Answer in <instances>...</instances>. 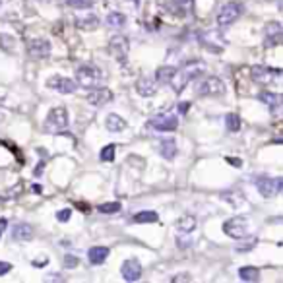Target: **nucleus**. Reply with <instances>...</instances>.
Here are the masks:
<instances>
[{
  "mask_svg": "<svg viewBox=\"0 0 283 283\" xmlns=\"http://www.w3.org/2000/svg\"><path fill=\"white\" fill-rule=\"evenodd\" d=\"M204 72H206V64H204L202 60H190V62H186L183 68H176V70H174L169 86L173 87L174 93H181V91L188 86V82L196 80V78L200 76V74H204Z\"/></svg>",
  "mask_w": 283,
  "mask_h": 283,
  "instance_id": "f257e3e1",
  "label": "nucleus"
},
{
  "mask_svg": "<svg viewBox=\"0 0 283 283\" xmlns=\"http://www.w3.org/2000/svg\"><path fill=\"white\" fill-rule=\"evenodd\" d=\"M76 80L82 87L93 89V87L101 86V82L105 80V76H103V72L99 70L97 66L82 64V66H78V70H76Z\"/></svg>",
  "mask_w": 283,
  "mask_h": 283,
  "instance_id": "f03ea898",
  "label": "nucleus"
},
{
  "mask_svg": "<svg viewBox=\"0 0 283 283\" xmlns=\"http://www.w3.org/2000/svg\"><path fill=\"white\" fill-rule=\"evenodd\" d=\"M240 14H242V4L240 2H227V4H223L219 8L218 16H216V22H218L221 29H225V27L233 25L239 20Z\"/></svg>",
  "mask_w": 283,
  "mask_h": 283,
  "instance_id": "7ed1b4c3",
  "label": "nucleus"
},
{
  "mask_svg": "<svg viewBox=\"0 0 283 283\" xmlns=\"http://www.w3.org/2000/svg\"><path fill=\"white\" fill-rule=\"evenodd\" d=\"M196 93L200 97H219L225 93V84L216 76H206L198 82Z\"/></svg>",
  "mask_w": 283,
  "mask_h": 283,
  "instance_id": "20e7f679",
  "label": "nucleus"
},
{
  "mask_svg": "<svg viewBox=\"0 0 283 283\" xmlns=\"http://www.w3.org/2000/svg\"><path fill=\"white\" fill-rule=\"evenodd\" d=\"M223 233L231 239H244L249 235V221L242 216L231 218L223 223Z\"/></svg>",
  "mask_w": 283,
  "mask_h": 283,
  "instance_id": "39448f33",
  "label": "nucleus"
},
{
  "mask_svg": "<svg viewBox=\"0 0 283 283\" xmlns=\"http://www.w3.org/2000/svg\"><path fill=\"white\" fill-rule=\"evenodd\" d=\"M279 76H281L279 68H268V66H252L251 68V78L260 86H270L275 80H279Z\"/></svg>",
  "mask_w": 283,
  "mask_h": 283,
  "instance_id": "423d86ee",
  "label": "nucleus"
},
{
  "mask_svg": "<svg viewBox=\"0 0 283 283\" xmlns=\"http://www.w3.org/2000/svg\"><path fill=\"white\" fill-rule=\"evenodd\" d=\"M256 188L264 198H275L283 188V179H270V176H262L256 181Z\"/></svg>",
  "mask_w": 283,
  "mask_h": 283,
  "instance_id": "0eeeda50",
  "label": "nucleus"
},
{
  "mask_svg": "<svg viewBox=\"0 0 283 283\" xmlns=\"http://www.w3.org/2000/svg\"><path fill=\"white\" fill-rule=\"evenodd\" d=\"M150 126L159 132H174L179 128V119L173 113H161L150 119Z\"/></svg>",
  "mask_w": 283,
  "mask_h": 283,
  "instance_id": "6e6552de",
  "label": "nucleus"
},
{
  "mask_svg": "<svg viewBox=\"0 0 283 283\" xmlns=\"http://www.w3.org/2000/svg\"><path fill=\"white\" fill-rule=\"evenodd\" d=\"M68 122L70 120H68V109L66 107H55L47 115V128L49 130H64Z\"/></svg>",
  "mask_w": 283,
  "mask_h": 283,
  "instance_id": "1a4fd4ad",
  "label": "nucleus"
},
{
  "mask_svg": "<svg viewBox=\"0 0 283 283\" xmlns=\"http://www.w3.org/2000/svg\"><path fill=\"white\" fill-rule=\"evenodd\" d=\"M128 49H130V45H128V39H126L124 35H115L109 41V51L113 53V56L119 60L120 64L126 62V58H128Z\"/></svg>",
  "mask_w": 283,
  "mask_h": 283,
  "instance_id": "9d476101",
  "label": "nucleus"
},
{
  "mask_svg": "<svg viewBox=\"0 0 283 283\" xmlns=\"http://www.w3.org/2000/svg\"><path fill=\"white\" fill-rule=\"evenodd\" d=\"M283 39V27L279 22H270L264 27V45L266 47H277Z\"/></svg>",
  "mask_w": 283,
  "mask_h": 283,
  "instance_id": "9b49d317",
  "label": "nucleus"
},
{
  "mask_svg": "<svg viewBox=\"0 0 283 283\" xmlns=\"http://www.w3.org/2000/svg\"><path fill=\"white\" fill-rule=\"evenodd\" d=\"M47 87H49V89H55V91H58V93H74L78 84L74 82V80H70V78L53 76V78L47 80Z\"/></svg>",
  "mask_w": 283,
  "mask_h": 283,
  "instance_id": "f8f14e48",
  "label": "nucleus"
},
{
  "mask_svg": "<svg viewBox=\"0 0 283 283\" xmlns=\"http://www.w3.org/2000/svg\"><path fill=\"white\" fill-rule=\"evenodd\" d=\"M120 273H122V279L124 281H138L142 277V264L138 258H128L124 260L122 268H120Z\"/></svg>",
  "mask_w": 283,
  "mask_h": 283,
  "instance_id": "ddd939ff",
  "label": "nucleus"
},
{
  "mask_svg": "<svg viewBox=\"0 0 283 283\" xmlns=\"http://www.w3.org/2000/svg\"><path fill=\"white\" fill-rule=\"evenodd\" d=\"M27 55L31 58H37V60L47 58L51 55V41H47V39H31L27 43Z\"/></svg>",
  "mask_w": 283,
  "mask_h": 283,
  "instance_id": "4468645a",
  "label": "nucleus"
},
{
  "mask_svg": "<svg viewBox=\"0 0 283 283\" xmlns=\"http://www.w3.org/2000/svg\"><path fill=\"white\" fill-rule=\"evenodd\" d=\"M111 99H113V93H111L107 87H93L91 91H89V95H87V101L93 105V107H103V105H107Z\"/></svg>",
  "mask_w": 283,
  "mask_h": 283,
  "instance_id": "2eb2a0df",
  "label": "nucleus"
},
{
  "mask_svg": "<svg viewBox=\"0 0 283 283\" xmlns=\"http://www.w3.org/2000/svg\"><path fill=\"white\" fill-rule=\"evenodd\" d=\"M136 91L140 93L142 97H152V95H155V91H157V86H155V82H153L152 78L144 76L136 82Z\"/></svg>",
  "mask_w": 283,
  "mask_h": 283,
  "instance_id": "dca6fc26",
  "label": "nucleus"
},
{
  "mask_svg": "<svg viewBox=\"0 0 283 283\" xmlns=\"http://www.w3.org/2000/svg\"><path fill=\"white\" fill-rule=\"evenodd\" d=\"M12 237H14V240H22V242L31 240L33 239V227L29 225V223H16L14 229H12Z\"/></svg>",
  "mask_w": 283,
  "mask_h": 283,
  "instance_id": "f3484780",
  "label": "nucleus"
},
{
  "mask_svg": "<svg viewBox=\"0 0 283 283\" xmlns=\"http://www.w3.org/2000/svg\"><path fill=\"white\" fill-rule=\"evenodd\" d=\"M109 252L111 251L107 249V246H93V249H89V252H87L89 264H93V266H101L103 262L107 260Z\"/></svg>",
  "mask_w": 283,
  "mask_h": 283,
  "instance_id": "a211bd4d",
  "label": "nucleus"
},
{
  "mask_svg": "<svg viewBox=\"0 0 283 283\" xmlns=\"http://www.w3.org/2000/svg\"><path fill=\"white\" fill-rule=\"evenodd\" d=\"M260 101L262 103H266L272 113H277V109L281 107V95H279V93H273V91H262Z\"/></svg>",
  "mask_w": 283,
  "mask_h": 283,
  "instance_id": "6ab92c4d",
  "label": "nucleus"
},
{
  "mask_svg": "<svg viewBox=\"0 0 283 283\" xmlns=\"http://www.w3.org/2000/svg\"><path fill=\"white\" fill-rule=\"evenodd\" d=\"M105 126H107L109 132H122L126 128V120L122 119V117H119V115H115V113H111V115H107Z\"/></svg>",
  "mask_w": 283,
  "mask_h": 283,
  "instance_id": "aec40b11",
  "label": "nucleus"
},
{
  "mask_svg": "<svg viewBox=\"0 0 283 283\" xmlns=\"http://www.w3.org/2000/svg\"><path fill=\"white\" fill-rule=\"evenodd\" d=\"M194 227H196V218H192V216H183L176 221V231L181 235H190Z\"/></svg>",
  "mask_w": 283,
  "mask_h": 283,
  "instance_id": "412c9836",
  "label": "nucleus"
},
{
  "mask_svg": "<svg viewBox=\"0 0 283 283\" xmlns=\"http://www.w3.org/2000/svg\"><path fill=\"white\" fill-rule=\"evenodd\" d=\"M76 25L80 27V29H87V31H91V29H95V27L99 25V18L97 16H93V14H86V16L78 18Z\"/></svg>",
  "mask_w": 283,
  "mask_h": 283,
  "instance_id": "4be33fe9",
  "label": "nucleus"
},
{
  "mask_svg": "<svg viewBox=\"0 0 283 283\" xmlns=\"http://www.w3.org/2000/svg\"><path fill=\"white\" fill-rule=\"evenodd\" d=\"M221 198L227 200L231 206H240V204L244 202V194H242L240 190H237V188H231V190L221 192Z\"/></svg>",
  "mask_w": 283,
  "mask_h": 283,
  "instance_id": "5701e85b",
  "label": "nucleus"
},
{
  "mask_svg": "<svg viewBox=\"0 0 283 283\" xmlns=\"http://www.w3.org/2000/svg\"><path fill=\"white\" fill-rule=\"evenodd\" d=\"M174 66H161L159 70H157V74H155V80L159 82V84H163V86H169V82H171V78L174 74Z\"/></svg>",
  "mask_w": 283,
  "mask_h": 283,
  "instance_id": "b1692460",
  "label": "nucleus"
},
{
  "mask_svg": "<svg viewBox=\"0 0 283 283\" xmlns=\"http://www.w3.org/2000/svg\"><path fill=\"white\" fill-rule=\"evenodd\" d=\"M134 223H157L159 221V216L152 211V209H148V211H138L134 218H132Z\"/></svg>",
  "mask_w": 283,
  "mask_h": 283,
  "instance_id": "393cba45",
  "label": "nucleus"
},
{
  "mask_svg": "<svg viewBox=\"0 0 283 283\" xmlns=\"http://www.w3.org/2000/svg\"><path fill=\"white\" fill-rule=\"evenodd\" d=\"M239 277L242 281H258L260 279V272L258 268H252V266H244L239 270Z\"/></svg>",
  "mask_w": 283,
  "mask_h": 283,
  "instance_id": "a878e982",
  "label": "nucleus"
},
{
  "mask_svg": "<svg viewBox=\"0 0 283 283\" xmlns=\"http://www.w3.org/2000/svg\"><path fill=\"white\" fill-rule=\"evenodd\" d=\"M159 152H161V155H163L165 159H174L179 150H176V144H174V140H163L161 142Z\"/></svg>",
  "mask_w": 283,
  "mask_h": 283,
  "instance_id": "bb28decb",
  "label": "nucleus"
},
{
  "mask_svg": "<svg viewBox=\"0 0 283 283\" xmlns=\"http://www.w3.org/2000/svg\"><path fill=\"white\" fill-rule=\"evenodd\" d=\"M124 23H126V16L124 14L109 12V16H107V25L109 27H124Z\"/></svg>",
  "mask_w": 283,
  "mask_h": 283,
  "instance_id": "cd10ccee",
  "label": "nucleus"
},
{
  "mask_svg": "<svg viewBox=\"0 0 283 283\" xmlns=\"http://www.w3.org/2000/svg\"><path fill=\"white\" fill-rule=\"evenodd\" d=\"M192 4V0H169V4H167V10L174 14V10L179 12V14H185V10Z\"/></svg>",
  "mask_w": 283,
  "mask_h": 283,
  "instance_id": "c85d7f7f",
  "label": "nucleus"
},
{
  "mask_svg": "<svg viewBox=\"0 0 283 283\" xmlns=\"http://www.w3.org/2000/svg\"><path fill=\"white\" fill-rule=\"evenodd\" d=\"M225 126H227L229 132H239L240 130V117L235 115V113H229L225 117Z\"/></svg>",
  "mask_w": 283,
  "mask_h": 283,
  "instance_id": "c756f323",
  "label": "nucleus"
},
{
  "mask_svg": "<svg viewBox=\"0 0 283 283\" xmlns=\"http://www.w3.org/2000/svg\"><path fill=\"white\" fill-rule=\"evenodd\" d=\"M99 214H105V216H113V214H119L120 204L119 202H107V204H99L97 206Z\"/></svg>",
  "mask_w": 283,
  "mask_h": 283,
  "instance_id": "7c9ffc66",
  "label": "nucleus"
},
{
  "mask_svg": "<svg viewBox=\"0 0 283 283\" xmlns=\"http://www.w3.org/2000/svg\"><path fill=\"white\" fill-rule=\"evenodd\" d=\"M115 152H117V146H115V144H109V146H105V148L101 150V153H99V159H101V161H105V163H109V161L115 159Z\"/></svg>",
  "mask_w": 283,
  "mask_h": 283,
  "instance_id": "2f4dec72",
  "label": "nucleus"
},
{
  "mask_svg": "<svg viewBox=\"0 0 283 283\" xmlns=\"http://www.w3.org/2000/svg\"><path fill=\"white\" fill-rule=\"evenodd\" d=\"M16 41H14V37L12 35H6V33H0V49L4 51V53H12L14 51V47H16Z\"/></svg>",
  "mask_w": 283,
  "mask_h": 283,
  "instance_id": "473e14b6",
  "label": "nucleus"
},
{
  "mask_svg": "<svg viewBox=\"0 0 283 283\" xmlns=\"http://www.w3.org/2000/svg\"><path fill=\"white\" fill-rule=\"evenodd\" d=\"M66 4L72 8H87L91 4V0H66Z\"/></svg>",
  "mask_w": 283,
  "mask_h": 283,
  "instance_id": "72a5a7b5",
  "label": "nucleus"
},
{
  "mask_svg": "<svg viewBox=\"0 0 283 283\" xmlns=\"http://www.w3.org/2000/svg\"><path fill=\"white\" fill-rule=\"evenodd\" d=\"M256 242H258V239H256V237H252V239L244 240L242 244H239V246H237V251H239V252L251 251V249H252V246H254V244H256Z\"/></svg>",
  "mask_w": 283,
  "mask_h": 283,
  "instance_id": "f704fd0d",
  "label": "nucleus"
},
{
  "mask_svg": "<svg viewBox=\"0 0 283 283\" xmlns=\"http://www.w3.org/2000/svg\"><path fill=\"white\" fill-rule=\"evenodd\" d=\"M70 218H72V211H70L68 207H66V209H58V211H56V219H58L60 223H66Z\"/></svg>",
  "mask_w": 283,
  "mask_h": 283,
  "instance_id": "c9c22d12",
  "label": "nucleus"
},
{
  "mask_svg": "<svg viewBox=\"0 0 283 283\" xmlns=\"http://www.w3.org/2000/svg\"><path fill=\"white\" fill-rule=\"evenodd\" d=\"M64 266L68 268V270H74V268L78 266V258L76 256H72V254H68V256L64 258Z\"/></svg>",
  "mask_w": 283,
  "mask_h": 283,
  "instance_id": "e433bc0d",
  "label": "nucleus"
},
{
  "mask_svg": "<svg viewBox=\"0 0 283 283\" xmlns=\"http://www.w3.org/2000/svg\"><path fill=\"white\" fill-rule=\"evenodd\" d=\"M192 277L188 275V273H179V275H174V277H171V281H190Z\"/></svg>",
  "mask_w": 283,
  "mask_h": 283,
  "instance_id": "4c0bfd02",
  "label": "nucleus"
},
{
  "mask_svg": "<svg viewBox=\"0 0 283 283\" xmlns=\"http://www.w3.org/2000/svg\"><path fill=\"white\" fill-rule=\"evenodd\" d=\"M227 163L235 165L237 169H240L242 167V159H239V157H227Z\"/></svg>",
  "mask_w": 283,
  "mask_h": 283,
  "instance_id": "58836bf2",
  "label": "nucleus"
},
{
  "mask_svg": "<svg viewBox=\"0 0 283 283\" xmlns=\"http://www.w3.org/2000/svg\"><path fill=\"white\" fill-rule=\"evenodd\" d=\"M12 270V266L8 262H0V275H4V273H8Z\"/></svg>",
  "mask_w": 283,
  "mask_h": 283,
  "instance_id": "ea45409f",
  "label": "nucleus"
},
{
  "mask_svg": "<svg viewBox=\"0 0 283 283\" xmlns=\"http://www.w3.org/2000/svg\"><path fill=\"white\" fill-rule=\"evenodd\" d=\"M6 227H8V219L0 218V237H2V233H4V229Z\"/></svg>",
  "mask_w": 283,
  "mask_h": 283,
  "instance_id": "a19ab883",
  "label": "nucleus"
},
{
  "mask_svg": "<svg viewBox=\"0 0 283 283\" xmlns=\"http://www.w3.org/2000/svg\"><path fill=\"white\" fill-rule=\"evenodd\" d=\"M188 105H190V103H181L179 111H181V113H186V111H188Z\"/></svg>",
  "mask_w": 283,
  "mask_h": 283,
  "instance_id": "79ce46f5",
  "label": "nucleus"
},
{
  "mask_svg": "<svg viewBox=\"0 0 283 283\" xmlns=\"http://www.w3.org/2000/svg\"><path fill=\"white\" fill-rule=\"evenodd\" d=\"M45 264H47V260H45V258H39L37 262L33 260V266H45Z\"/></svg>",
  "mask_w": 283,
  "mask_h": 283,
  "instance_id": "37998d69",
  "label": "nucleus"
}]
</instances>
